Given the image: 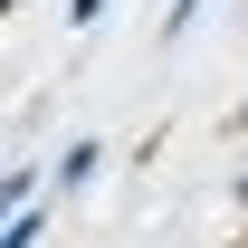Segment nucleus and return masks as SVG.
<instances>
[{
    "label": "nucleus",
    "instance_id": "4",
    "mask_svg": "<svg viewBox=\"0 0 248 248\" xmlns=\"http://www.w3.org/2000/svg\"><path fill=\"white\" fill-rule=\"evenodd\" d=\"M201 10H210V0H172V10H162V38H182L191 19H201Z\"/></svg>",
    "mask_w": 248,
    "mask_h": 248
},
{
    "label": "nucleus",
    "instance_id": "8",
    "mask_svg": "<svg viewBox=\"0 0 248 248\" xmlns=\"http://www.w3.org/2000/svg\"><path fill=\"white\" fill-rule=\"evenodd\" d=\"M239 124H248V105H239Z\"/></svg>",
    "mask_w": 248,
    "mask_h": 248
},
{
    "label": "nucleus",
    "instance_id": "6",
    "mask_svg": "<svg viewBox=\"0 0 248 248\" xmlns=\"http://www.w3.org/2000/svg\"><path fill=\"white\" fill-rule=\"evenodd\" d=\"M239 210H248V172H239Z\"/></svg>",
    "mask_w": 248,
    "mask_h": 248
},
{
    "label": "nucleus",
    "instance_id": "5",
    "mask_svg": "<svg viewBox=\"0 0 248 248\" xmlns=\"http://www.w3.org/2000/svg\"><path fill=\"white\" fill-rule=\"evenodd\" d=\"M105 10H115V0H67V29H95Z\"/></svg>",
    "mask_w": 248,
    "mask_h": 248
},
{
    "label": "nucleus",
    "instance_id": "3",
    "mask_svg": "<svg viewBox=\"0 0 248 248\" xmlns=\"http://www.w3.org/2000/svg\"><path fill=\"white\" fill-rule=\"evenodd\" d=\"M38 229H48V219H38V201H29L19 219H0V248H38Z\"/></svg>",
    "mask_w": 248,
    "mask_h": 248
},
{
    "label": "nucleus",
    "instance_id": "7",
    "mask_svg": "<svg viewBox=\"0 0 248 248\" xmlns=\"http://www.w3.org/2000/svg\"><path fill=\"white\" fill-rule=\"evenodd\" d=\"M10 10H19V0H0V19H10Z\"/></svg>",
    "mask_w": 248,
    "mask_h": 248
},
{
    "label": "nucleus",
    "instance_id": "2",
    "mask_svg": "<svg viewBox=\"0 0 248 248\" xmlns=\"http://www.w3.org/2000/svg\"><path fill=\"white\" fill-rule=\"evenodd\" d=\"M38 201V172H0V219H19Z\"/></svg>",
    "mask_w": 248,
    "mask_h": 248
},
{
    "label": "nucleus",
    "instance_id": "1",
    "mask_svg": "<svg viewBox=\"0 0 248 248\" xmlns=\"http://www.w3.org/2000/svg\"><path fill=\"white\" fill-rule=\"evenodd\" d=\"M95 162H105V153H95L86 134H77V143L58 153V172H38V182H58V191H77V182H95Z\"/></svg>",
    "mask_w": 248,
    "mask_h": 248
}]
</instances>
